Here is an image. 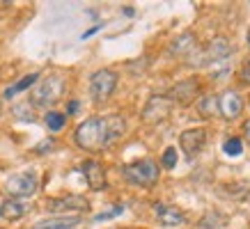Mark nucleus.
<instances>
[{
    "instance_id": "16",
    "label": "nucleus",
    "mask_w": 250,
    "mask_h": 229,
    "mask_svg": "<svg viewBox=\"0 0 250 229\" xmlns=\"http://www.w3.org/2000/svg\"><path fill=\"white\" fill-rule=\"evenodd\" d=\"M64 124H67V114L64 113H55V110L46 113V126H48V131L58 133V131L64 129Z\"/></svg>"
},
{
    "instance_id": "7",
    "label": "nucleus",
    "mask_w": 250,
    "mask_h": 229,
    "mask_svg": "<svg viewBox=\"0 0 250 229\" xmlns=\"http://www.w3.org/2000/svg\"><path fill=\"white\" fill-rule=\"evenodd\" d=\"M154 215H156V220H159L163 227H179V225L186 222V215H184L182 209L163 204V202H156V204H154Z\"/></svg>"
},
{
    "instance_id": "9",
    "label": "nucleus",
    "mask_w": 250,
    "mask_h": 229,
    "mask_svg": "<svg viewBox=\"0 0 250 229\" xmlns=\"http://www.w3.org/2000/svg\"><path fill=\"white\" fill-rule=\"evenodd\" d=\"M170 108H172V101L166 99V96H152L147 108H145V122H161L170 114Z\"/></svg>"
},
{
    "instance_id": "4",
    "label": "nucleus",
    "mask_w": 250,
    "mask_h": 229,
    "mask_svg": "<svg viewBox=\"0 0 250 229\" xmlns=\"http://www.w3.org/2000/svg\"><path fill=\"white\" fill-rule=\"evenodd\" d=\"M5 191L14 199L30 197V195H35V191H37V174H35V172H19V174L9 176Z\"/></svg>"
},
{
    "instance_id": "8",
    "label": "nucleus",
    "mask_w": 250,
    "mask_h": 229,
    "mask_svg": "<svg viewBox=\"0 0 250 229\" xmlns=\"http://www.w3.org/2000/svg\"><path fill=\"white\" fill-rule=\"evenodd\" d=\"M241 110H243V101L234 90L223 92L218 96V113L223 114L225 119H236V117L241 114Z\"/></svg>"
},
{
    "instance_id": "19",
    "label": "nucleus",
    "mask_w": 250,
    "mask_h": 229,
    "mask_svg": "<svg viewBox=\"0 0 250 229\" xmlns=\"http://www.w3.org/2000/svg\"><path fill=\"white\" fill-rule=\"evenodd\" d=\"M174 165H177V152H174V147H167L163 152V168L172 170Z\"/></svg>"
},
{
    "instance_id": "22",
    "label": "nucleus",
    "mask_w": 250,
    "mask_h": 229,
    "mask_svg": "<svg viewBox=\"0 0 250 229\" xmlns=\"http://www.w3.org/2000/svg\"><path fill=\"white\" fill-rule=\"evenodd\" d=\"M74 110H78V103L74 101V103H69V113H74Z\"/></svg>"
},
{
    "instance_id": "6",
    "label": "nucleus",
    "mask_w": 250,
    "mask_h": 229,
    "mask_svg": "<svg viewBox=\"0 0 250 229\" xmlns=\"http://www.w3.org/2000/svg\"><path fill=\"white\" fill-rule=\"evenodd\" d=\"M207 145V131L205 129H188L184 131L182 137H179V147H182L186 156H197V153L205 149Z\"/></svg>"
},
{
    "instance_id": "17",
    "label": "nucleus",
    "mask_w": 250,
    "mask_h": 229,
    "mask_svg": "<svg viewBox=\"0 0 250 229\" xmlns=\"http://www.w3.org/2000/svg\"><path fill=\"white\" fill-rule=\"evenodd\" d=\"M223 149H225V153H228V156L236 158V156H241V152H243V142L239 140V137H229V140H225Z\"/></svg>"
},
{
    "instance_id": "12",
    "label": "nucleus",
    "mask_w": 250,
    "mask_h": 229,
    "mask_svg": "<svg viewBox=\"0 0 250 229\" xmlns=\"http://www.w3.org/2000/svg\"><path fill=\"white\" fill-rule=\"evenodd\" d=\"M30 211V206L21 202V199H7L0 204V220L2 222H14V220H21L23 215Z\"/></svg>"
},
{
    "instance_id": "23",
    "label": "nucleus",
    "mask_w": 250,
    "mask_h": 229,
    "mask_svg": "<svg viewBox=\"0 0 250 229\" xmlns=\"http://www.w3.org/2000/svg\"><path fill=\"white\" fill-rule=\"evenodd\" d=\"M248 41H250V35H248Z\"/></svg>"
},
{
    "instance_id": "2",
    "label": "nucleus",
    "mask_w": 250,
    "mask_h": 229,
    "mask_svg": "<svg viewBox=\"0 0 250 229\" xmlns=\"http://www.w3.org/2000/svg\"><path fill=\"white\" fill-rule=\"evenodd\" d=\"M122 174L126 181H131L133 186H154L159 181V165L154 163L152 158H143V160H136V163H129L122 168Z\"/></svg>"
},
{
    "instance_id": "11",
    "label": "nucleus",
    "mask_w": 250,
    "mask_h": 229,
    "mask_svg": "<svg viewBox=\"0 0 250 229\" xmlns=\"http://www.w3.org/2000/svg\"><path fill=\"white\" fill-rule=\"evenodd\" d=\"M81 172L85 174V179H87L92 191H104V188H106V174H104L101 163H97V160H87V163L81 165Z\"/></svg>"
},
{
    "instance_id": "13",
    "label": "nucleus",
    "mask_w": 250,
    "mask_h": 229,
    "mask_svg": "<svg viewBox=\"0 0 250 229\" xmlns=\"http://www.w3.org/2000/svg\"><path fill=\"white\" fill-rule=\"evenodd\" d=\"M78 225H81V215H55V218L37 222L32 229H74Z\"/></svg>"
},
{
    "instance_id": "18",
    "label": "nucleus",
    "mask_w": 250,
    "mask_h": 229,
    "mask_svg": "<svg viewBox=\"0 0 250 229\" xmlns=\"http://www.w3.org/2000/svg\"><path fill=\"white\" fill-rule=\"evenodd\" d=\"M120 213H124V206H122V204H115V209H108V211H101V213L94 215V222L110 220V218H117Z\"/></svg>"
},
{
    "instance_id": "1",
    "label": "nucleus",
    "mask_w": 250,
    "mask_h": 229,
    "mask_svg": "<svg viewBox=\"0 0 250 229\" xmlns=\"http://www.w3.org/2000/svg\"><path fill=\"white\" fill-rule=\"evenodd\" d=\"M126 124L120 114H106V117H90L85 119L74 133L76 145L85 152H97L104 147L113 145L115 140L124 135Z\"/></svg>"
},
{
    "instance_id": "20",
    "label": "nucleus",
    "mask_w": 250,
    "mask_h": 229,
    "mask_svg": "<svg viewBox=\"0 0 250 229\" xmlns=\"http://www.w3.org/2000/svg\"><path fill=\"white\" fill-rule=\"evenodd\" d=\"M243 80H246V83H250V64H246V67H243Z\"/></svg>"
},
{
    "instance_id": "14",
    "label": "nucleus",
    "mask_w": 250,
    "mask_h": 229,
    "mask_svg": "<svg viewBox=\"0 0 250 229\" xmlns=\"http://www.w3.org/2000/svg\"><path fill=\"white\" fill-rule=\"evenodd\" d=\"M39 74H28V76H23L21 80H16L14 85H9L7 90H5V99H14L16 94H21V92H25L28 87H32V85L37 83Z\"/></svg>"
},
{
    "instance_id": "15",
    "label": "nucleus",
    "mask_w": 250,
    "mask_h": 229,
    "mask_svg": "<svg viewBox=\"0 0 250 229\" xmlns=\"http://www.w3.org/2000/svg\"><path fill=\"white\" fill-rule=\"evenodd\" d=\"M197 110L202 117H213V114H218V96H213V94H207L200 99L197 103Z\"/></svg>"
},
{
    "instance_id": "5",
    "label": "nucleus",
    "mask_w": 250,
    "mask_h": 229,
    "mask_svg": "<svg viewBox=\"0 0 250 229\" xmlns=\"http://www.w3.org/2000/svg\"><path fill=\"white\" fill-rule=\"evenodd\" d=\"M62 90H64V80L60 76L44 78V83L39 85L37 94H35V103L37 106H51L62 96Z\"/></svg>"
},
{
    "instance_id": "3",
    "label": "nucleus",
    "mask_w": 250,
    "mask_h": 229,
    "mask_svg": "<svg viewBox=\"0 0 250 229\" xmlns=\"http://www.w3.org/2000/svg\"><path fill=\"white\" fill-rule=\"evenodd\" d=\"M115 87H117V74H115V71H110V69H99V71L92 74V78H90L92 101L104 103L115 92Z\"/></svg>"
},
{
    "instance_id": "10",
    "label": "nucleus",
    "mask_w": 250,
    "mask_h": 229,
    "mask_svg": "<svg viewBox=\"0 0 250 229\" xmlns=\"http://www.w3.org/2000/svg\"><path fill=\"white\" fill-rule=\"evenodd\" d=\"M48 209L55 211V213H62V211H87L90 204L87 199L81 197V195H67V197H58L48 202Z\"/></svg>"
},
{
    "instance_id": "21",
    "label": "nucleus",
    "mask_w": 250,
    "mask_h": 229,
    "mask_svg": "<svg viewBox=\"0 0 250 229\" xmlns=\"http://www.w3.org/2000/svg\"><path fill=\"white\" fill-rule=\"evenodd\" d=\"M243 131H246V137H248V142H250V119L243 124Z\"/></svg>"
},
{
    "instance_id": "24",
    "label": "nucleus",
    "mask_w": 250,
    "mask_h": 229,
    "mask_svg": "<svg viewBox=\"0 0 250 229\" xmlns=\"http://www.w3.org/2000/svg\"><path fill=\"white\" fill-rule=\"evenodd\" d=\"M0 229H2V225H0Z\"/></svg>"
}]
</instances>
